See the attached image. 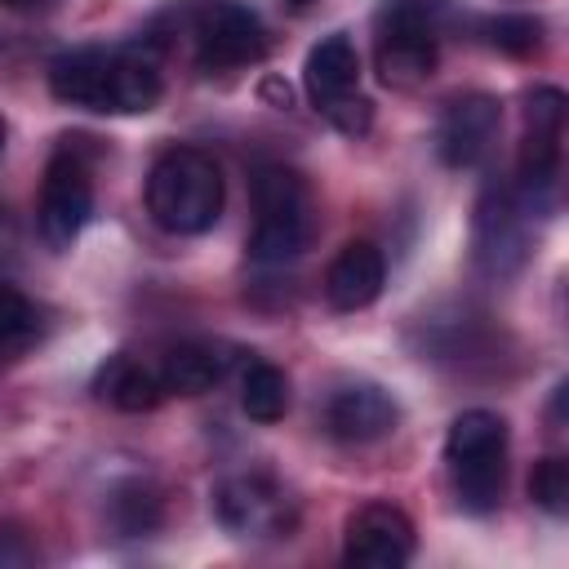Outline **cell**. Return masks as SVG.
<instances>
[{
    "label": "cell",
    "instance_id": "1",
    "mask_svg": "<svg viewBox=\"0 0 569 569\" xmlns=\"http://www.w3.org/2000/svg\"><path fill=\"white\" fill-rule=\"evenodd\" d=\"M49 93L67 107L98 116H142L160 102V62L142 44L116 49H71L49 67Z\"/></svg>",
    "mask_w": 569,
    "mask_h": 569
},
{
    "label": "cell",
    "instance_id": "2",
    "mask_svg": "<svg viewBox=\"0 0 569 569\" xmlns=\"http://www.w3.org/2000/svg\"><path fill=\"white\" fill-rule=\"evenodd\" d=\"M147 213L173 236H200L222 213V169L200 147H169L147 173Z\"/></svg>",
    "mask_w": 569,
    "mask_h": 569
},
{
    "label": "cell",
    "instance_id": "3",
    "mask_svg": "<svg viewBox=\"0 0 569 569\" xmlns=\"http://www.w3.org/2000/svg\"><path fill=\"white\" fill-rule=\"evenodd\" d=\"M449 18H453L449 0H387L373 22V62L382 84L418 89L440 62V40Z\"/></svg>",
    "mask_w": 569,
    "mask_h": 569
},
{
    "label": "cell",
    "instance_id": "4",
    "mask_svg": "<svg viewBox=\"0 0 569 569\" xmlns=\"http://www.w3.org/2000/svg\"><path fill=\"white\" fill-rule=\"evenodd\" d=\"M445 467L458 493V507L485 516L502 502L507 489V422L493 409H467L449 422Z\"/></svg>",
    "mask_w": 569,
    "mask_h": 569
},
{
    "label": "cell",
    "instance_id": "5",
    "mask_svg": "<svg viewBox=\"0 0 569 569\" xmlns=\"http://www.w3.org/2000/svg\"><path fill=\"white\" fill-rule=\"evenodd\" d=\"M253 231H249V258L258 262H289L307 249L316 227L311 187L289 164H262L253 173Z\"/></svg>",
    "mask_w": 569,
    "mask_h": 569
},
{
    "label": "cell",
    "instance_id": "6",
    "mask_svg": "<svg viewBox=\"0 0 569 569\" xmlns=\"http://www.w3.org/2000/svg\"><path fill=\"white\" fill-rule=\"evenodd\" d=\"M178 27L191 40L200 71H236L253 67L267 53V27L244 0H182Z\"/></svg>",
    "mask_w": 569,
    "mask_h": 569
},
{
    "label": "cell",
    "instance_id": "7",
    "mask_svg": "<svg viewBox=\"0 0 569 569\" xmlns=\"http://www.w3.org/2000/svg\"><path fill=\"white\" fill-rule=\"evenodd\" d=\"M302 89L311 107L347 138L369 133L373 124V102L360 93V53L347 31H333L307 49L302 62Z\"/></svg>",
    "mask_w": 569,
    "mask_h": 569
},
{
    "label": "cell",
    "instance_id": "8",
    "mask_svg": "<svg viewBox=\"0 0 569 569\" xmlns=\"http://www.w3.org/2000/svg\"><path fill=\"white\" fill-rule=\"evenodd\" d=\"M560 142H565V93L538 84L525 98V138L516 160V196L525 209H542L560 182Z\"/></svg>",
    "mask_w": 569,
    "mask_h": 569
},
{
    "label": "cell",
    "instance_id": "9",
    "mask_svg": "<svg viewBox=\"0 0 569 569\" xmlns=\"http://www.w3.org/2000/svg\"><path fill=\"white\" fill-rule=\"evenodd\" d=\"M529 258V209L511 187H485L471 218V262L489 280H507Z\"/></svg>",
    "mask_w": 569,
    "mask_h": 569
},
{
    "label": "cell",
    "instance_id": "10",
    "mask_svg": "<svg viewBox=\"0 0 569 569\" xmlns=\"http://www.w3.org/2000/svg\"><path fill=\"white\" fill-rule=\"evenodd\" d=\"M213 516L236 538H284L293 529L289 493L271 476H262V471H240V476L218 480Z\"/></svg>",
    "mask_w": 569,
    "mask_h": 569
},
{
    "label": "cell",
    "instance_id": "11",
    "mask_svg": "<svg viewBox=\"0 0 569 569\" xmlns=\"http://www.w3.org/2000/svg\"><path fill=\"white\" fill-rule=\"evenodd\" d=\"M93 213V178H89V164L76 147H58L49 169H44V182H40V204H36V218H40V236L53 244V249H67L84 222Z\"/></svg>",
    "mask_w": 569,
    "mask_h": 569
},
{
    "label": "cell",
    "instance_id": "12",
    "mask_svg": "<svg viewBox=\"0 0 569 569\" xmlns=\"http://www.w3.org/2000/svg\"><path fill=\"white\" fill-rule=\"evenodd\" d=\"M413 520L396 502H365L347 516L342 560L356 569H400L413 560Z\"/></svg>",
    "mask_w": 569,
    "mask_h": 569
},
{
    "label": "cell",
    "instance_id": "13",
    "mask_svg": "<svg viewBox=\"0 0 569 569\" xmlns=\"http://www.w3.org/2000/svg\"><path fill=\"white\" fill-rule=\"evenodd\" d=\"M320 422L342 445H373V440H382V436L396 431L400 405H396V396L387 387H378L369 378H351V382H338L325 396Z\"/></svg>",
    "mask_w": 569,
    "mask_h": 569
},
{
    "label": "cell",
    "instance_id": "14",
    "mask_svg": "<svg viewBox=\"0 0 569 569\" xmlns=\"http://www.w3.org/2000/svg\"><path fill=\"white\" fill-rule=\"evenodd\" d=\"M502 129V107L489 93H458L445 102L440 124H436V151L449 169H471L480 164Z\"/></svg>",
    "mask_w": 569,
    "mask_h": 569
},
{
    "label": "cell",
    "instance_id": "15",
    "mask_svg": "<svg viewBox=\"0 0 569 569\" xmlns=\"http://www.w3.org/2000/svg\"><path fill=\"white\" fill-rule=\"evenodd\" d=\"M387 284V258L373 240H347L329 271H325V298L338 311H365Z\"/></svg>",
    "mask_w": 569,
    "mask_h": 569
},
{
    "label": "cell",
    "instance_id": "16",
    "mask_svg": "<svg viewBox=\"0 0 569 569\" xmlns=\"http://www.w3.org/2000/svg\"><path fill=\"white\" fill-rule=\"evenodd\" d=\"M93 391H98V400H107V405L120 409V413H147V409H156V405L164 400V387H160L156 365H147V360L129 356V351L107 356V360L98 365Z\"/></svg>",
    "mask_w": 569,
    "mask_h": 569
},
{
    "label": "cell",
    "instance_id": "17",
    "mask_svg": "<svg viewBox=\"0 0 569 569\" xmlns=\"http://www.w3.org/2000/svg\"><path fill=\"white\" fill-rule=\"evenodd\" d=\"M160 387L164 396H204L209 387L222 382L227 373V356L209 342H173L160 360H156Z\"/></svg>",
    "mask_w": 569,
    "mask_h": 569
},
{
    "label": "cell",
    "instance_id": "18",
    "mask_svg": "<svg viewBox=\"0 0 569 569\" xmlns=\"http://www.w3.org/2000/svg\"><path fill=\"white\" fill-rule=\"evenodd\" d=\"M240 409L253 422H280L289 413V378L280 365L271 360H249L244 378H240Z\"/></svg>",
    "mask_w": 569,
    "mask_h": 569
},
{
    "label": "cell",
    "instance_id": "19",
    "mask_svg": "<svg viewBox=\"0 0 569 569\" xmlns=\"http://www.w3.org/2000/svg\"><path fill=\"white\" fill-rule=\"evenodd\" d=\"M160 516H164L160 493H156L151 485H142V480H124V485H116L111 498H107V520H111L124 538L151 533V529L160 525Z\"/></svg>",
    "mask_w": 569,
    "mask_h": 569
},
{
    "label": "cell",
    "instance_id": "20",
    "mask_svg": "<svg viewBox=\"0 0 569 569\" xmlns=\"http://www.w3.org/2000/svg\"><path fill=\"white\" fill-rule=\"evenodd\" d=\"M485 40H489L498 53L529 58V53L542 44V22L529 18V13H498V18L485 22Z\"/></svg>",
    "mask_w": 569,
    "mask_h": 569
},
{
    "label": "cell",
    "instance_id": "21",
    "mask_svg": "<svg viewBox=\"0 0 569 569\" xmlns=\"http://www.w3.org/2000/svg\"><path fill=\"white\" fill-rule=\"evenodd\" d=\"M40 329V316L36 307L13 289V284H0V351H22Z\"/></svg>",
    "mask_w": 569,
    "mask_h": 569
},
{
    "label": "cell",
    "instance_id": "22",
    "mask_svg": "<svg viewBox=\"0 0 569 569\" xmlns=\"http://www.w3.org/2000/svg\"><path fill=\"white\" fill-rule=\"evenodd\" d=\"M529 498L547 511V516H565L569 511V462L560 458V453H551V458H542L538 467H533V476H529Z\"/></svg>",
    "mask_w": 569,
    "mask_h": 569
},
{
    "label": "cell",
    "instance_id": "23",
    "mask_svg": "<svg viewBox=\"0 0 569 569\" xmlns=\"http://www.w3.org/2000/svg\"><path fill=\"white\" fill-rule=\"evenodd\" d=\"M36 560H40L36 538H31L22 525L0 520V569H27V565H36Z\"/></svg>",
    "mask_w": 569,
    "mask_h": 569
},
{
    "label": "cell",
    "instance_id": "24",
    "mask_svg": "<svg viewBox=\"0 0 569 569\" xmlns=\"http://www.w3.org/2000/svg\"><path fill=\"white\" fill-rule=\"evenodd\" d=\"M0 4H4V9H18V13H22V9H36V4H44V0H0Z\"/></svg>",
    "mask_w": 569,
    "mask_h": 569
},
{
    "label": "cell",
    "instance_id": "25",
    "mask_svg": "<svg viewBox=\"0 0 569 569\" xmlns=\"http://www.w3.org/2000/svg\"><path fill=\"white\" fill-rule=\"evenodd\" d=\"M0 151H4V120H0Z\"/></svg>",
    "mask_w": 569,
    "mask_h": 569
},
{
    "label": "cell",
    "instance_id": "26",
    "mask_svg": "<svg viewBox=\"0 0 569 569\" xmlns=\"http://www.w3.org/2000/svg\"><path fill=\"white\" fill-rule=\"evenodd\" d=\"M289 4H311V0H289Z\"/></svg>",
    "mask_w": 569,
    "mask_h": 569
}]
</instances>
